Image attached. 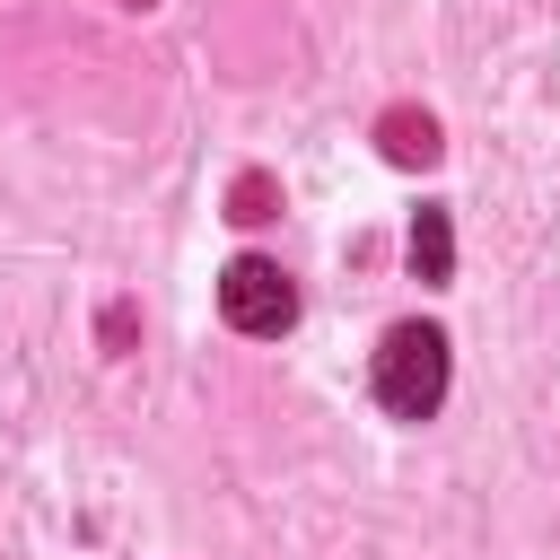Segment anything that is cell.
I'll use <instances>...</instances> for the list:
<instances>
[{"label": "cell", "instance_id": "7a4b0ae2", "mask_svg": "<svg viewBox=\"0 0 560 560\" xmlns=\"http://www.w3.org/2000/svg\"><path fill=\"white\" fill-rule=\"evenodd\" d=\"M219 315H228L236 332H289V324H298V289H289L280 262L236 254V262L219 271Z\"/></svg>", "mask_w": 560, "mask_h": 560}, {"label": "cell", "instance_id": "6da1fadb", "mask_svg": "<svg viewBox=\"0 0 560 560\" xmlns=\"http://www.w3.org/2000/svg\"><path fill=\"white\" fill-rule=\"evenodd\" d=\"M376 402L394 420H429L446 402V332L438 324H394L376 350Z\"/></svg>", "mask_w": 560, "mask_h": 560}, {"label": "cell", "instance_id": "3957f363", "mask_svg": "<svg viewBox=\"0 0 560 560\" xmlns=\"http://www.w3.org/2000/svg\"><path fill=\"white\" fill-rule=\"evenodd\" d=\"M376 149L394 158V166H438V114H420V105H394L385 122H376Z\"/></svg>", "mask_w": 560, "mask_h": 560}, {"label": "cell", "instance_id": "5b68a950", "mask_svg": "<svg viewBox=\"0 0 560 560\" xmlns=\"http://www.w3.org/2000/svg\"><path fill=\"white\" fill-rule=\"evenodd\" d=\"M271 210H280V184H271V175H236V192H228V219H236V228H262Z\"/></svg>", "mask_w": 560, "mask_h": 560}, {"label": "cell", "instance_id": "277c9868", "mask_svg": "<svg viewBox=\"0 0 560 560\" xmlns=\"http://www.w3.org/2000/svg\"><path fill=\"white\" fill-rule=\"evenodd\" d=\"M411 271H420V280H446V271H455V219H446L438 201L411 219Z\"/></svg>", "mask_w": 560, "mask_h": 560}, {"label": "cell", "instance_id": "8992f818", "mask_svg": "<svg viewBox=\"0 0 560 560\" xmlns=\"http://www.w3.org/2000/svg\"><path fill=\"white\" fill-rule=\"evenodd\" d=\"M122 9H149V0H122Z\"/></svg>", "mask_w": 560, "mask_h": 560}]
</instances>
